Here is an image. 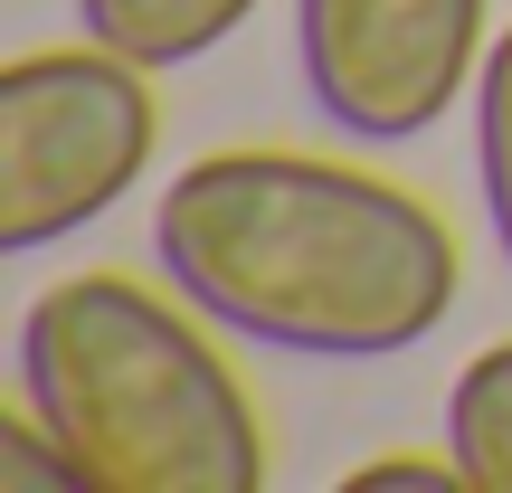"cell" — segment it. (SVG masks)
<instances>
[{"label":"cell","mask_w":512,"mask_h":493,"mask_svg":"<svg viewBox=\"0 0 512 493\" xmlns=\"http://www.w3.org/2000/svg\"><path fill=\"white\" fill-rule=\"evenodd\" d=\"M19 399L95 493H256L266 427L181 304L133 275H67L19 323Z\"/></svg>","instance_id":"2"},{"label":"cell","mask_w":512,"mask_h":493,"mask_svg":"<svg viewBox=\"0 0 512 493\" xmlns=\"http://www.w3.org/2000/svg\"><path fill=\"white\" fill-rule=\"evenodd\" d=\"M475 171H484L494 238H503V256H512V29L494 38V57L475 67Z\"/></svg>","instance_id":"7"},{"label":"cell","mask_w":512,"mask_h":493,"mask_svg":"<svg viewBox=\"0 0 512 493\" xmlns=\"http://www.w3.org/2000/svg\"><path fill=\"white\" fill-rule=\"evenodd\" d=\"M76 19H86V38H105V48L143 57L162 76V67H190V57L228 48L256 19V0H76Z\"/></svg>","instance_id":"5"},{"label":"cell","mask_w":512,"mask_h":493,"mask_svg":"<svg viewBox=\"0 0 512 493\" xmlns=\"http://www.w3.org/2000/svg\"><path fill=\"white\" fill-rule=\"evenodd\" d=\"M342 493H475V484L456 456H370L342 475Z\"/></svg>","instance_id":"9"},{"label":"cell","mask_w":512,"mask_h":493,"mask_svg":"<svg viewBox=\"0 0 512 493\" xmlns=\"http://www.w3.org/2000/svg\"><path fill=\"white\" fill-rule=\"evenodd\" d=\"M484 0H294V67L332 133L418 143L475 76Z\"/></svg>","instance_id":"4"},{"label":"cell","mask_w":512,"mask_h":493,"mask_svg":"<svg viewBox=\"0 0 512 493\" xmlns=\"http://www.w3.org/2000/svg\"><path fill=\"white\" fill-rule=\"evenodd\" d=\"M171 294L294 361H389L456 313V238L380 171L209 152L152 209Z\"/></svg>","instance_id":"1"},{"label":"cell","mask_w":512,"mask_h":493,"mask_svg":"<svg viewBox=\"0 0 512 493\" xmlns=\"http://www.w3.org/2000/svg\"><path fill=\"white\" fill-rule=\"evenodd\" d=\"M0 493H95L86 465L67 456V437H57L29 399L0 418Z\"/></svg>","instance_id":"8"},{"label":"cell","mask_w":512,"mask_h":493,"mask_svg":"<svg viewBox=\"0 0 512 493\" xmlns=\"http://www.w3.org/2000/svg\"><path fill=\"white\" fill-rule=\"evenodd\" d=\"M446 456L475 493H512V342L475 351L446 389Z\"/></svg>","instance_id":"6"},{"label":"cell","mask_w":512,"mask_h":493,"mask_svg":"<svg viewBox=\"0 0 512 493\" xmlns=\"http://www.w3.org/2000/svg\"><path fill=\"white\" fill-rule=\"evenodd\" d=\"M152 67L105 38L29 48L0 67V247L38 256L95 228L152 162Z\"/></svg>","instance_id":"3"}]
</instances>
